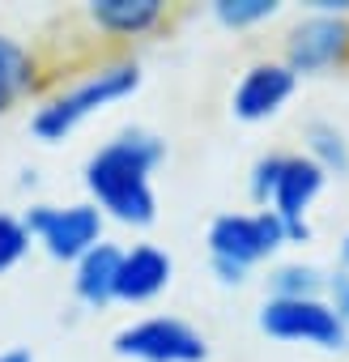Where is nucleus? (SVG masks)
<instances>
[{
	"label": "nucleus",
	"mask_w": 349,
	"mask_h": 362,
	"mask_svg": "<svg viewBox=\"0 0 349 362\" xmlns=\"http://www.w3.org/2000/svg\"><path fill=\"white\" fill-rule=\"evenodd\" d=\"M0 362H35V354L30 349H5V354H0Z\"/></svg>",
	"instance_id": "obj_19"
},
{
	"label": "nucleus",
	"mask_w": 349,
	"mask_h": 362,
	"mask_svg": "<svg viewBox=\"0 0 349 362\" xmlns=\"http://www.w3.org/2000/svg\"><path fill=\"white\" fill-rule=\"evenodd\" d=\"M30 247H35V239H30L26 222H22L18 214H5V209H0V277L13 273V269L30 256Z\"/></svg>",
	"instance_id": "obj_17"
},
{
	"label": "nucleus",
	"mask_w": 349,
	"mask_h": 362,
	"mask_svg": "<svg viewBox=\"0 0 349 362\" xmlns=\"http://www.w3.org/2000/svg\"><path fill=\"white\" fill-rule=\"evenodd\" d=\"M302 153L332 179H349V136L332 119H307L302 128Z\"/></svg>",
	"instance_id": "obj_14"
},
{
	"label": "nucleus",
	"mask_w": 349,
	"mask_h": 362,
	"mask_svg": "<svg viewBox=\"0 0 349 362\" xmlns=\"http://www.w3.org/2000/svg\"><path fill=\"white\" fill-rule=\"evenodd\" d=\"M145 73H141V60L132 56H115V60H102L94 69H85L81 77H73L69 86L52 90L39 98V107L30 111V132L43 141V145H56L64 136H73L85 119H94L98 111L132 98L141 90Z\"/></svg>",
	"instance_id": "obj_2"
},
{
	"label": "nucleus",
	"mask_w": 349,
	"mask_h": 362,
	"mask_svg": "<svg viewBox=\"0 0 349 362\" xmlns=\"http://www.w3.org/2000/svg\"><path fill=\"white\" fill-rule=\"evenodd\" d=\"M341 269H349V230H345V239H341Z\"/></svg>",
	"instance_id": "obj_20"
},
{
	"label": "nucleus",
	"mask_w": 349,
	"mask_h": 362,
	"mask_svg": "<svg viewBox=\"0 0 349 362\" xmlns=\"http://www.w3.org/2000/svg\"><path fill=\"white\" fill-rule=\"evenodd\" d=\"M115 358L124 362H205L209 341L179 315H145L115 332Z\"/></svg>",
	"instance_id": "obj_5"
},
{
	"label": "nucleus",
	"mask_w": 349,
	"mask_h": 362,
	"mask_svg": "<svg viewBox=\"0 0 349 362\" xmlns=\"http://www.w3.org/2000/svg\"><path fill=\"white\" fill-rule=\"evenodd\" d=\"M281 60L290 73L302 77H324L341 64H349V18H328V13H302L281 47Z\"/></svg>",
	"instance_id": "obj_7"
},
{
	"label": "nucleus",
	"mask_w": 349,
	"mask_h": 362,
	"mask_svg": "<svg viewBox=\"0 0 349 362\" xmlns=\"http://www.w3.org/2000/svg\"><path fill=\"white\" fill-rule=\"evenodd\" d=\"M119 256L124 247L102 239L98 247H90L77 264H73V298L90 311H102L115 303V281H119Z\"/></svg>",
	"instance_id": "obj_13"
},
{
	"label": "nucleus",
	"mask_w": 349,
	"mask_h": 362,
	"mask_svg": "<svg viewBox=\"0 0 349 362\" xmlns=\"http://www.w3.org/2000/svg\"><path fill=\"white\" fill-rule=\"evenodd\" d=\"M324 303L336 311V320L349 328V269H332L324 281Z\"/></svg>",
	"instance_id": "obj_18"
},
{
	"label": "nucleus",
	"mask_w": 349,
	"mask_h": 362,
	"mask_svg": "<svg viewBox=\"0 0 349 362\" xmlns=\"http://www.w3.org/2000/svg\"><path fill=\"white\" fill-rule=\"evenodd\" d=\"M174 281V260L166 247L158 243H132L119 256V281H115V303L141 307L153 303L158 294H166Z\"/></svg>",
	"instance_id": "obj_10"
},
{
	"label": "nucleus",
	"mask_w": 349,
	"mask_h": 362,
	"mask_svg": "<svg viewBox=\"0 0 349 362\" xmlns=\"http://www.w3.org/2000/svg\"><path fill=\"white\" fill-rule=\"evenodd\" d=\"M205 247L213 277L222 286H243L260 264H268L281 247H290V235L281 218L268 209H230L209 222Z\"/></svg>",
	"instance_id": "obj_3"
},
{
	"label": "nucleus",
	"mask_w": 349,
	"mask_h": 362,
	"mask_svg": "<svg viewBox=\"0 0 349 362\" xmlns=\"http://www.w3.org/2000/svg\"><path fill=\"white\" fill-rule=\"evenodd\" d=\"M39 90H43V60H39V52L26 39H18L13 30H0V115L18 111Z\"/></svg>",
	"instance_id": "obj_11"
},
{
	"label": "nucleus",
	"mask_w": 349,
	"mask_h": 362,
	"mask_svg": "<svg viewBox=\"0 0 349 362\" xmlns=\"http://www.w3.org/2000/svg\"><path fill=\"white\" fill-rule=\"evenodd\" d=\"M209 13L226 30H256L281 13V0H213Z\"/></svg>",
	"instance_id": "obj_16"
},
{
	"label": "nucleus",
	"mask_w": 349,
	"mask_h": 362,
	"mask_svg": "<svg viewBox=\"0 0 349 362\" xmlns=\"http://www.w3.org/2000/svg\"><path fill=\"white\" fill-rule=\"evenodd\" d=\"M166 162V141L141 124L119 128L107 136L81 166L85 201L119 226L145 230L158 222V192H153V170Z\"/></svg>",
	"instance_id": "obj_1"
},
{
	"label": "nucleus",
	"mask_w": 349,
	"mask_h": 362,
	"mask_svg": "<svg viewBox=\"0 0 349 362\" xmlns=\"http://www.w3.org/2000/svg\"><path fill=\"white\" fill-rule=\"evenodd\" d=\"M324 281L328 273L311 260H281L268 269L264 290L268 298H324Z\"/></svg>",
	"instance_id": "obj_15"
},
{
	"label": "nucleus",
	"mask_w": 349,
	"mask_h": 362,
	"mask_svg": "<svg viewBox=\"0 0 349 362\" xmlns=\"http://www.w3.org/2000/svg\"><path fill=\"white\" fill-rule=\"evenodd\" d=\"M166 0H90L85 22L107 39H145L166 22Z\"/></svg>",
	"instance_id": "obj_12"
},
{
	"label": "nucleus",
	"mask_w": 349,
	"mask_h": 362,
	"mask_svg": "<svg viewBox=\"0 0 349 362\" xmlns=\"http://www.w3.org/2000/svg\"><path fill=\"white\" fill-rule=\"evenodd\" d=\"M298 94V77L285 60H256L243 69V77L230 90V115L239 124H264L281 115Z\"/></svg>",
	"instance_id": "obj_9"
},
{
	"label": "nucleus",
	"mask_w": 349,
	"mask_h": 362,
	"mask_svg": "<svg viewBox=\"0 0 349 362\" xmlns=\"http://www.w3.org/2000/svg\"><path fill=\"white\" fill-rule=\"evenodd\" d=\"M256 328L281 345H315V349H345L349 328L324 298H264Z\"/></svg>",
	"instance_id": "obj_6"
},
{
	"label": "nucleus",
	"mask_w": 349,
	"mask_h": 362,
	"mask_svg": "<svg viewBox=\"0 0 349 362\" xmlns=\"http://www.w3.org/2000/svg\"><path fill=\"white\" fill-rule=\"evenodd\" d=\"M35 247H43L52 260L60 264H77L90 247H98L107 239V218L90 205V201H73V205H30L22 214Z\"/></svg>",
	"instance_id": "obj_4"
},
{
	"label": "nucleus",
	"mask_w": 349,
	"mask_h": 362,
	"mask_svg": "<svg viewBox=\"0 0 349 362\" xmlns=\"http://www.w3.org/2000/svg\"><path fill=\"white\" fill-rule=\"evenodd\" d=\"M324 188H328V175L307 153H281V166H277V179H273V192H268L264 209L281 218L290 243H307L311 239L307 214L315 209V201L324 197Z\"/></svg>",
	"instance_id": "obj_8"
}]
</instances>
